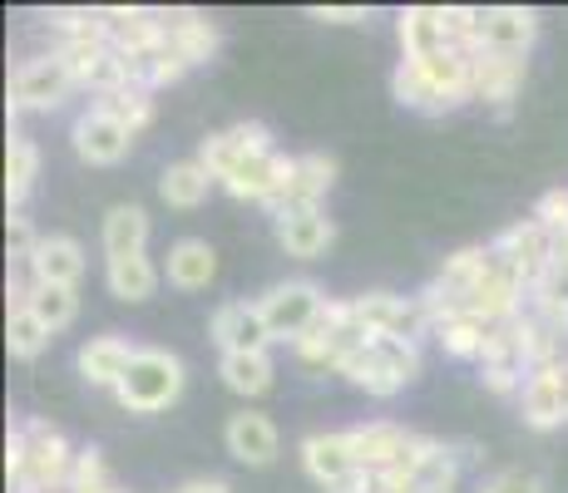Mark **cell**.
I'll return each mask as SVG.
<instances>
[{"mask_svg":"<svg viewBox=\"0 0 568 493\" xmlns=\"http://www.w3.org/2000/svg\"><path fill=\"white\" fill-rule=\"evenodd\" d=\"M134 356H139V346H129L124 336H90V341L80 346V356H74V366H80L84 386L119 390V380L134 366Z\"/></svg>","mask_w":568,"mask_h":493,"instance_id":"cell-22","label":"cell"},{"mask_svg":"<svg viewBox=\"0 0 568 493\" xmlns=\"http://www.w3.org/2000/svg\"><path fill=\"white\" fill-rule=\"evenodd\" d=\"M163 277H169V287H179V291H207L213 277H217L213 243H203V237H179V243L169 247Z\"/></svg>","mask_w":568,"mask_h":493,"instance_id":"cell-24","label":"cell"},{"mask_svg":"<svg viewBox=\"0 0 568 493\" xmlns=\"http://www.w3.org/2000/svg\"><path fill=\"white\" fill-rule=\"evenodd\" d=\"M207 193H213V173H207L199 158L169 163V168H163V178H159V197L169 207H179V213H193V207H203Z\"/></svg>","mask_w":568,"mask_h":493,"instance_id":"cell-27","label":"cell"},{"mask_svg":"<svg viewBox=\"0 0 568 493\" xmlns=\"http://www.w3.org/2000/svg\"><path fill=\"white\" fill-rule=\"evenodd\" d=\"M332 243H336V223L326 217V207H302V213L277 217V247L287 257L316 261Z\"/></svg>","mask_w":568,"mask_h":493,"instance_id":"cell-21","label":"cell"},{"mask_svg":"<svg viewBox=\"0 0 568 493\" xmlns=\"http://www.w3.org/2000/svg\"><path fill=\"white\" fill-rule=\"evenodd\" d=\"M534 370L539 366H534V350H529V326H524V316H519V321H509L495 331L485 360H479V380H485L495 394H515V390L524 394Z\"/></svg>","mask_w":568,"mask_h":493,"instance_id":"cell-8","label":"cell"},{"mask_svg":"<svg viewBox=\"0 0 568 493\" xmlns=\"http://www.w3.org/2000/svg\"><path fill=\"white\" fill-rule=\"evenodd\" d=\"M74 454L54 424L45 420H26L10 430V444H6V474H10V489L16 493H60L70 489V469H74Z\"/></svg>","mask_w":568,"mask_h":493,"instance_id":"cell-2","label":"cell"},{"mask_svg":"<svg viewBox=\"0 0 568 493\" xmlns=\"http://www.w3.org/2000/svg\"><path fill=\"white\" fill-rule=\"evenodd\" d=\"M94 109H104V114H114L119 124L129 129V134H139V129H149V119H154V99H149L144 84H119V90H109L94 99Z\"/></svg>","mask_w":568,"mask_h":493,"instance_id":"cell-33","label":"cell"},{"mask_svg":"<svg viewBox=\"0 0 568 493\" xmlns=\"http://www.w3.org/2000/svg\"><path fill=\"white\" fill-rule=\"evenodd\" d=\"M554 243H559V237L544 233V227L529 217V223L505 227V233L489 243V257H495L499 267H509V271H515V277L524 281V287L534 291V287H539V281L554 271Z\"/></svg>","mask_w":568,"mask_h":493,"instance_id":"cell-7","label":"cell"},{"mask_svg":"<svg viewBox=\"0 0 568 493\" xmlns=\"http://www.w3.org/2000/svg\"><path fill=\"white\" fill-rule=\"evenodd\" d=\"M163 20H169V40L189 60V70L217 54V25L207 16H199V10H163Z\"/></svg>","mask_w":568,"mask_h":493,"instance_id":"cell-26","label":"cell"},{"mask_svg":"<svg viewBox=\"0 0 568 493\" xmlns=\"http://www.w3.org/2000/svg\"><path fill=\"white\" fill-rule=\"evenodd\" d=\"M539 35V16L529 6H489L479 10V50H495V54H515L524 60Z\"/></svg>","mask_w":568,"mask_h":493,"instance_id":"cell-16","label":"cell"},{"mask_svg":"<svg viewBox=\"0 0 568 493\" xmlns=\"http://www.w3.org/2000/svg\"><path fill=\"white\" fill-rule=\"evenodd\" d=\"M376 493H425L415 479H406V474H381L376 479Z\"/></svg>","mask_w":568,"mask_h":493,"instance_id":"cell-41","label":"cell"},{"mask_svg":"<svg viewBox=\"0 0 568 493\" xmlns=\"http://www.w3.org/2000/svg\"><path fill=\"white\" fill-rule=\"evenodd\" d=\"M26 311H36L50 331H64V326L80 316V291H74V287H40V281H36Z\"/></svg>","mask_w":568,"mask_h":493,"instance_id":"cell-35","label":"cell"},{"mask_svg":"<svg viewBox=\"0 0 568 493\" xmlns=\"http://www.w3.org/2000/svg\"><path fill=\"white\" fill-rule=\"evenodd\" d=\"M415 434L406 424L396 420H371V424H356L352 430V449H356V464L366 469V474H390V469H400V459L410 454Z\"/></svg>","mask_w":568,"mask_h":493,"instance_id":"cell-17","label":"cell"},{"mask_svg":"<svg viewBox=\"0 0 568 493\" xmlns=\"http://www.w3.org/2000/svg\"><path fill=\"white\" fill-rule=\"evenodd\" d=\"M70 138H74V153H80L90 168H114L129 153V144H134V134H129L114 114H104V109H84V114L74 119Z\"/></svg>","mask_w":568,"mask_h":493,"instance_id":"cell-15","label":"cell"},{"mask_svg":"<svg viewBox=\"0 0 568 493\" xmlns=\"http://www.w3.org/2000/svg\"><path fill=\"white\" fill-rule=\"evenodd\" d=\"M109 484V469L100 459V449H80L74 454V469H70V493H90V489H104Z\"/></svg>","mask_w":568,"mask_h":493,"instance_id":"cell-36","label":"cell"},{"mask_svg":"<svg viewBox=\"0 0 568 493\" xmlns=\"http://www.w3.org/2000/svg\"><path fill=\"white\" fill-rule=\"evenodd\" d=\"M336 376H346L356 390L376 394V400H390V394H400L420 376V346L396 341V336H371V341H362L342 360Z\"/></svg>","mask_w":568,"mask_h":493,"instance_id":"cell-3","label":"cell"},{"mask_svg":"<svg viewBox=\"0 0 568 493\" xmlns=\"http://www.w3.org/2000/svg\"><path fill=\"white\" fill-rule=\"evenodd\" d=\"M217 376H223V386L233 394H243V400H257V394L272 390V376H277V366H272L267 350H257V356H223L217 360Z\"/></svg>","mask_w":568,"mask_h":493,"instance_id":"cell-31","label":"cell"},{"mask_svg":"<svg viewBox=\"0 0 568 493\" xmlns=\"http://www.w3.org/2000/svg\"><path fill=\"white\" fill-rule=\"evenodd\" d=\"M307 16L326 20V25H362V20H371V10L366 6H312Z\"/></svg>","mask_w":568,"mask_h":493,"instance_id":"cell-39","label":"cell"},{"mask_svg":"<svg viewBox=\"0 0 568 493\" xmlns=\"http://www.w3.org/2000/svg\"><path fill=\"white\" fill-rule=\"evenodd\" d=\"M104 281L119 301H149L159 291V267L149 261V251H129V257L104 261Z\"/></svg>","mask_w":568,"mask_h":493,"instance_id":"cell-28","label":"cell"},{"mask_svg":"<svg viewBox=\"0 0 568 493\" xmlns=\"http://www.w3.org/2000/svg\"><path fill=\"white\" fill-rule=\"evenodd\" d=\"M302 469L316 479L322 489L342 484L346 474H356V449H352V430H316L302 440Z\"/></svg>","mask_w":568,"mask_h":493,"instance_id":"cell-19","label":"cell"},{"mask_svg":"<svg viewBox=\"0 0 568 493\" xmlns=\"http://www.w3.org/2000/svg\"><path fill=\"white\" fill-rule=\"evenodd\" d=\"M332 183H336V158L332 153H297V158H292L287 188L277 193V203H272L267 213L287 217V213H302V207H326Z\"/></svg>","mask_w":568,"mask_h":493,"instance_id":"cell-12","label":"cell"},{"mask_svg":"<svg viewBox=\"0 0 568 493\" xmlns=\"http://www.w3.org/2000/svg\"><path fill=\"white\" fill-rule=\"evenodd\" d=\"M390 94L415 114H450L465 99H475V54L445 50L430 60H400L390 74Z\"/></svg>","mask_w":568,"mask_h":493,"instance_id":"cell-1","label":"cell"},{"mask_svg":"<svg viewBox=\"0 0 568 493\" xmlns=\"http://www.w3.org/2000/svg\"><path fill=\"white\" fill-rule=\"evenodd\" d=\"M362 341H371V336L356 326L352 316V301H326L322 321L312 326L307 336L297 341V356L307 360V366H322V370H342V360L352 356Z\"/></svg>","mask_w":568,"mask_h":493,"instance_id":"cell-9","label":"cell"},{"mask_svg":"<svg viewBox=\"0 0 568 493\" xmlns=\"http://www.w3.org/2000/svg\"><path fill=\"white\" fill-rule=\"evenodd\" d=\"M179 394H183V360L173 356V350L139 346L134 366L124 370L114 400L124 404L129 414H159V410H169Z\"/></svg>","mask_w":568,"mask_h":493,"instance_id":"cell-4","label":"cell"},{"mask_svg":"<svg viewBox=\"0 0 568 493\" xmlns=\"http://www.w3.org/2000/svg\"><path fill=\"white\" fill-rule=\"evenodd\" d=\"M287 178H292V158H282V153L272 148V153H247V158L237 163V168L227 173L217 188L233 193L237 203H262V207H272V203H277V193L287 188Z\"/></svg>","mask_w":568,"mask_h":493,"instance_id":"cell-13","label":"cell"},{"mask_svg":"<svg viewBox=\"0 0 568 493\" xmlns=\"http://www.w3.org/2000/svg\"><path fill=\"white\" fill-rule=\"evenodd\" d=\"M223 440H227V454H233L237 464H253V469H267L272 459H277V449H282L277 424H272L267 414H257V410L233 414L227 430H223Z\"/></svg>","mask_w":568,"mask_h":493,"instance_id":"cell-20","label":"cell"},{"mask_svg":"<svg viewBox=\"0 0 568 493\" xmlns=\"http://www.w3.org/2000/svg\"><path fill=\"white\" fill-rule=\"evenodd\" d=\"M262 316H267V331H272V341H292L297 346L302 336L312 331L316 321H322V311H326V296L316 281H277L267 296H262Z\"/></svg>","mask_w":568,"mask_h":493,"instance_id":"cell-6","label":"cell"},{"mask_svg":"<svg viewBox=\"0 0 568 493\" xmlns=\"http://www.w3.org/2000/svg\"><path fill=\"white\" fill-rule=\"evenodd\" d=\"M104 251L109 257H129V251H144L149 247V213L139 203H119L104 213Z\"/></svg>","mask_w":568,"mask_h":493,"instance_id":"cell-30","label":"cell"},{"mask_svg":"<svg viewBox=\"0 0 568 493\" xmlns=\"http://www.w3.org/2000/svg\"><path fill=\"white\" fill-rule=\"evenodd\" d=\"M40 178V148L30 144L26 134H10V148H6V197L10 207H20L30 197V188H36Z\"/></svg>","mask_w":568,"mask_h":493,"instance_id":"cell-32","label":"cell"},{"mask_svg":"<svg viewBox=\"0 0 568 493\" xmlns=\"http://www.w3.org/2000/svg\"><path fill=\"white\" fill-rule=\"evenodd\" d=\"M322 493H376V474L356 469V474H346L342 484H332V489H322Z\"/></svg>","mask_w":568,"mask_h":493,"instance_id":"cell-40","label":"cell"},{"mask_svg":"<svg viewBox=\"0 0 568 493\" xmlns=\"http://www.w3.org/2000/svg\"><path fill=\"white\" fill-rule=\"evenodd\" d=\"M435 493H455V489H435Z\"/></svg>","mask_w":568,"mask_h":493,"instance_id":"cell-43","label":"cell"},{"mask_svg":"<svg viewBox=\"0 0 568 493\" xmlns=\"http://www.w3.org/2000/svg\"><path fill=\"white\" fill-rule=\"evenodd\" d=\"M495 331L499 326H489V321H479V316L460 311V316H445V321L435 326V341H440L445 356H455V360H485Z\"/></svg>","mask_w":568,"mask_h":493,"instance_id":"cell-29","label":"cell"},{"mask_svg":"<svg viewBox=\"0 0 568 493\" xmlns=\"http://www.w3.org/2000/svg\"><path fill=\"white\" fill-rule=\"evenodd\" d=\"M213 341L223 346V356H257V350L272 346V331H267V316H262L257 301H223L207 321Z\"/></svg>","mask_w":568,"mask_h":493,"instance_id":"cell-14","label":"cell"},{"mask_svg":"<svg viewBox=\"0 0 568 493\" xmlns=\"http://www.w3.org/2000/svg\"><path fill=\"white\" fill-rule=\"evenodd\" d=\"M534 223L544 227V233H554V237H564L568 233V188H549L534 203Z\"/></svg>","mask_w":568,"mask_h":493,"instance_id":"cell-37","label":"cell"},{"mask_svg":"<svg viewBox=\"0 0 568 493\" xmlns=\"http://www.w3.org/2000/svg\"><path fill=\"white\" fill-rule=\"evenodd\" d=\"M54 341V331L45 321H40L36 311H10V321H6V346H10V356L16 360H36V356H45Z\"/></svg>","mask_w":568,"mask_h":493,"instance_id":"cell-34","label":"cell"},{"mask_svg":"<svg viewBox=\"0 0 568 493\" xmlns=\"http://www.w3.org/2000/svg\"><path fill=\"white\" fill-rule=\"evenodd\" d=\"M74 90V74L64 70L60 54H36L10 74V114H26V109H60L64 94Z\"/></svg>","mask_w":568,"mask_h":493,"instance_id":"cell-10","label":"cell"},{"mask_svg":"<svg viewBox=\"0 0 568 493\" xmlns=\"http://www.w3.org/2000/svg\"><path fill=\"white\" fill-rule=\"evenodd\" d=\"M519 84H524V60H515V54H495V50H475V99L509 109V99L519 94Z\"/></svg>","mask_w":568,"mask_h":493,"instance_id":"cell-25","label":"cell"},{"mask_svg":"<svg viewBox=\"0 0 568 493\" xmlns=\"http://www.w3.org/2000/svg\"><path fill=\"white\" fill-rule=\"evenodd\" d=\"M479 493H544V479L539 474H524V469H499V474H489Z\"/></svg>","mask_w":568,"mask_h":493,"instance_id":"cell-38","label":"cell"},{"mask_svg":"<svg viewBox=\"0 0 568 493\" xmlns=\"http://www.w3.org/2000/svg\"><path fill=\"white\" fill-rule=\"evenodd\" d=\"M396 35H400V60H430V54L455 50L445 6H406L396 16Z\"/></svg>","mask_w":568,"mask_h":493,"instance_id":"cell-18","label":"cell"},{"mask_svg":"<svg viewBox=\"0 0 568 493\" xmlns=\"http://www.w3.org/2000/svg\"><path fill=\"white\" fill-rule=\"evenodd\" d=\"M352 316L366 336H396V341H420L425 331H435L430 311L420 296H390V291H366L352 301Z\"/></svg>","mask_w":568,"mask_h":493,"instance_id":"cell-5","label":"cell"},{"mask_svg":"<svg viewBox=\"0 0 568 493\" xmlns=\"http://www.w3.org/2000/svg\"><path fill=\"white\" fill-rule=\"evenodd\" d=\"M179 493H233V484L227 479H189Z\"/></svg>","mask_w":568,"mask_h":493,"instance_id":"cell-42","label":"cell"},{"mask_svg":"<svg viewBox=\"0 0 568 493\" xmlns=\"http://www.w3.org/2000/svg\"><path fill=\"white\" fill-rule=\"evenodd\" d=\"M519 414L529 430H559V424H568V360L534 370L519 394Z\"/></svg>","mask_w":568,"mask_h":493,"instance_id":"cell-11","label":"cell"},{"mask_svg":"<svg viewBox=\"0 0 568 493\" xmlns=\"http://www.w3.org/2000/svg\"><path fill=\"white\" fill-rule=\"evenodd\" d=\"M30 277L40 287H80L84 277V247L64 233H50L36 243V257H30Z\"/></svg>","mask_w":568,"mask_h":493,"instance_id":"cell-23","label":"cell"}]
</instances>
